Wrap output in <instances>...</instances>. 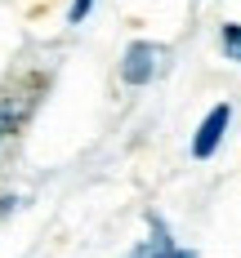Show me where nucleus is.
I'll use <instances>...</instances> for the list:
<instances>
[{
  "instance_id": "obj_1",
  "label": "nucleus",
  "mask_w": 241,
  "mask_h": 258,
  "mask_svg": "<svg viewBox=\"0 0 241 258\" xmlns=\"http://www.w3.org/2000/svg\"><path fill=\"white\" fill-rule=\"evenodd\" d=\"M161 67H165V45H157V40H130L121 53V80L130 89L152 85L161 76Z\"/></svg>"
},
{
  "instance_id": "obj_2",
  "label": "nucleus",
  "mask_w": 241,
  "mask_h": 258,
  "mask_svg": "<svg viewBox=\"0 0 241 258\" xmlns=\"http://www.w3.org/2000/svg\"><path fill=\"white\" fill-rule=\"evenodd\" d=\"M228 125H232V107H228V103H214L210 111H206V120L197 125V134H192V160H210V156L219 152V143H223Z\"/></svg>"
},
{
  "instance_id": "obj_3",
  "label": "nucleus",
  "mask_w": 241,
  "mask_h": 258,
  "mask_svg": "<svg viewBox=\"0 0 241 258\" xmlns=\"http://www.w3.org/2000/svg\"><path fill=\"white\" fill-rule=\"evenodd\" d=\"M138 245H143V258H201L197 249H187V245L174 240L170 223L161 214H148V240H138Z\"/></svg>"
},
{
  "instance_id": "obj_4",
  "label": "nucleus",
  "mask_w": 241,
  "mask_h": 258,
  "mask_svg": "<svg viewBox=\"0 0 241 258\" xmlns=\"http://www.w3.org/2000/svg\"><path fill=\"white\" fill-rule=\"evenodd\" d=\"M31 107H36V98L0 89V147H5V138H9V134H14V129L27 120V111H31Z\"/></svg>"
},
{
  "instance_id": "obj_5",
  "label": "nucleus",
  "mask_w": 241,
  "mask_h": 258,
  "mask_svg": "<svg viewBox=\"0 0 241 258\" xmlns=\"http://www.w3.org/2000/svg\"><path fill=\"white\" fill-rule=\"evenodd\" d=\"M219 49H223L228 62H241V23H223V31H219Z\"/></svg>"
},
{
  "instance_id": "obj_6",
  "label": "nucleus",
  "mask_w": 241,
  "mask_h": 258,
  "mask_svg": "<svg viewBox=\"0 0 241 258\" xmlns=\"http://www.w3.org/2000/svg\"><path fill=\"white\" fill-rule=\"evenodd\" d=\"M89 9H94V0H72V5H67V23L80 27L85 18H89Z\"/></svg>"
},
{
  "instance_id": "obj_7",
  "label": "nucleus",
  "mask_w": 241,
  "mask_h": 258,
  "mask_svg": "<svg viewBox=\"0 0 241 258\" xmlns=\"http://www.w3.org/2000/svg\"><path fill=\"white\" fill-rule=\"evenodd\" d=\"M23 205H27L23 196H0V218H9V214H18Z\"/></svg>"
},
{
  "instance_id": "obj_8",
  "label": "nucleus",
  "mask_w": 241,
  "mask_h": 258,
  "mask_svg": "<svg viewBox=\"0 0 241 258\" xmlns=\"http://www.w3.org/2000/svg\"><path fill=\"white\" fill-rule=\"evenodd\" d=\"M125 258H143V245H134V249H130V254H125Z\"/></svg>"
}]
</instances>
